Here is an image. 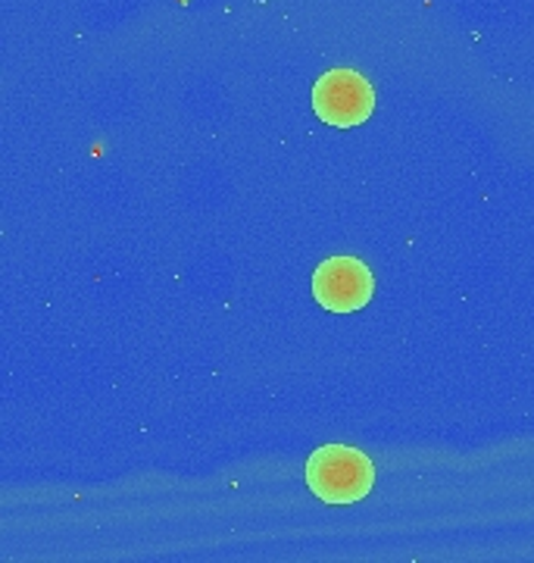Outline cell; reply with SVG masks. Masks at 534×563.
<instances>
[{
  "instance_id": "cell-1",
  "label": "cell",
  "mask_w": 534,
  "mask_h": 563,
  "mask_svg": "<svg viewBox=\"0 0 534 563\" xmlns=\"http://www.w3.org/2000/svg\"><path fill=\"white\" fill-rule=\"evenodd\" d=\"M376 483L372 461L347 444H322L307 461V485L325 504L363 501Z\"/></svg>"
},
{
  "instance_id": "cell-3",
  "label": "cell",
  "mask_w": 534,
  "mask_h": 563,
  "mask_svg": "<svg viewBox=\"0 0 534 563\" xmlns=\"http://www.w3.org/2000/svg\"><path fill=\"white\" fill-rule=\"evenodd\" d=\"M376 279L356 257H329L313 276V298L332 313H354L372 301Z\"/></svg>"
},
{
  "instance_id": "cell-2",
  "label": "cell",
  "mask_w": 534,
  "mask_h": 563,
  "mask_svg": "<svg viewBox=\"0 0 534 563\" xmlns=\"http://www.w3.org/2000/svg\"><path fill=\"white\" fill-rule=\"evenodd\" d=\"M313 110L322 122L337 129H354L372 117L376 91L366 76L354 69H332L313 85Z\"/></svg>"
}]
</instances>
